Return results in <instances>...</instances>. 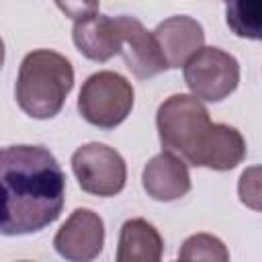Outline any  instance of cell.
Instances as JSON below:
<instances>
[{
  "label": "cell",
  "mask_w": 262,
  "mask_h": 262,
  "mask_svg": "<svg viewBox=\"0 0 262 262\" xmlns=\"http://www.w3.org/2000/svg\"><path fill=\"white\" fill-rule=\"evenodd\" d=\"M66 199V176L41 145L0 147V233L27 235L51 225Z\"/></svg>",
  "instance_id": "1"
},
{
  "label": "cell",
  "mask_w": 262,
  "mask_h": 262,
  "mask_svg": "<svg viewBox=\"0 0 262 262\" xmlns=\"http://www.w3.org/2000/svg\"><path fill=\"white\" fill-rule=\"evenodd\" d=\"M74 86L72 63L51 49L27 53L16 78V102L33 119L55 117Z\"/></svg>",
  "instance_id": "2"
},
{
  "label": "cell",
  "mask_w": 262,
  "mask_h": 262,
  "mask_svg": "<svg viewBox=\"0 0 262 262\" xmlns=\"http://www.w3.org/2000/svg\"><path fill=\"white\" fill-rule=\"evenodd\" d=\"M158 133L166 151L184 164L205 166L209 145L215 135L207 108L196 96L172 94L158 108Z\"/></svg>",
  "instance_id": "3"
},
{
  "label": "cell",
  "mask_w": 262,
  "mask_h": 262,
  "mask_svg": "<svg viewBox=\"0 0 262 262\" xmlns=\"http://www.w3.org/2000/svg\"><path fill=\"white\" fill-rule=\"evenodd\" d=\"M133 108V86L117 72L92 74L78 96L80 115L100 127L113 129L121 125Z\"/></svg>",
  "instance_id": "4"
},
{
  "label": "cell",
  "mask_w": 262,
  "mask_h": 262,
  "mask_svg": "<svg viewBox=\"0 0 262 262\" xmlns=\"http://www.w3.org/2000/svg\"><path fill=\"white\" fill-rule=\"evenodd\" d=\"M184 82L196 98L219 102L237 88V59L219 47H201L184 61Z\"/></svg>",
  "instance_id": "5"
},
{
  "label": "cell",
  "mask_w": 262,
  "mask_h": 262,
  "mask_svg": "<svg viewBox=\"0 0 262 262\" xmlns=\"http://www.w3.org/2000/svg\"><path fill=\"white\" fill-rule=\"evenodd\" d=\"M72 170L84 192L96 196H115L127 180L125 160L104 143H88L74 151Z\"/></svg>",
  "instance_id": "6"
},
{
  "label": "cell",
  "mask_w": 262,
  "mask_h": 262,
  "mask_svg": "<svg viewBox=\"0 0 262 262\" xmlns=\"http://www.w3.org/2000/svg\"><path fill=\"white\" fill-rule=\"evenodd\" d=\"M104 244V223L90 209H76L53 237L59 256L72 262L96 258Z\"/></svg>",
  "instance_id": "7"
},
{
  "label": "cell",
  "mask_w": 262,
  "mask_h": 262,
  "mask_svg": "<svg viewBox=\"0 0 262 262\" xmlns=\"http://www.w3.org/2000/svg\"><path fill=\"white\" fill-rule=\"evenodd\" d=\"M115 18L121 37L119 53L123 55L125 66L131 70L133 76L145 80L168 70L154 33L145 31V27L133 16H115Z\"/></svg>",
  "instance_id": "8"
},
{
  "label": "cell",
  "mask_w": 262,
  "mask_h": 262,
  "mask_svg": "<svg viewBox=\"0 0 262 262\" xmlns=\"http://www.w3.org/2000/svg\"><path fill=\"white\" fill-rule=\"evenodd\" d=\"M160 51L168 68H180L184 61L203 47L205 33L201 23L190 16H170L160 23L154 31Z\"/></svg>",
  "instance_id": "9"
},
{
  "label": "cell",
  "mask_w": 262,
  "mask_h": 262,
  "mask_svg": "<svg viewBox=\"0 0 262 262\" xmlns=\"http://www.w3.org/2000/svg\"><path fill=\"white\" fill-rule=\"evenodd\" d=\"M143 188L156 201H176L190 190V174L186 164L170 151L154 156L143 168Z\"/></svg>",
  "instance_id": "10"
},
{
  "label": "cell",
  "mask_w": 262,
  "mask_h": 262,
  "mask_svg": "<svg viewBox=\"0 0 262 262\" xmlns=\"http://www.w3.org/2000/svg\"><path fill=\"white\" fill-rule=\"evenodd\" d=\"M74 43L82 55L92 61H106L121 49L117 18L104 14H90L74 25Z\"/></svg>",
  "instance_id": "11"
},
{
  "label": "cell",
  "mask_w": 262,
  "mask_h": 262,
  "mask_svg": "<svg viewBox=\"0 0 262 262\" xmlns=\"http://www.w3.org/2000/svg\"><path fill=\"white\" fill-rule=\"evenodd\" d=\"M164 242L158 229L145 219H129L121 227L117 262H158Z\"/></svg>",
  "instance_id": "12"
},
{
  "label": "cell",
  "mask_w": 262,
  "mask_h": 262,
  "mask_svg": "<svg viewBox=\"0 0 262 262\" xmlns=\"http://www.w3.org/2000/svg\"><path fill=\"white\" fill-rule=\"evenodd\" d=\"M262 0H225L227 27L244 39H260Z\"/></svg>",
  "instance_id": "13"
},
{
  "label": "cell",
  "mask_w": 262,
  "mask_h": 262,
  "mask_svg": "<svg viewBox=\"0 0 262 262\" xmlns=\"http://www.w3.org/2000/svg\"><path fill=\"white\" fill-rule=\"evenodd\" d=\"M180 260H213V262H225L229 260V252L223 246V242L209 233H194L188 239H184L180 252Z\"/></svg>",
  "instance_id": "14"
},
{
  "label": "cell",
  "mask_w": 262,
  "mask_h": 262,
  "mask_svg": "<svg viewBox=\"0 0 262 262\" xmlns=\"http://www.w3.org/2000/svg\"><path fill=\"white\" fill-rule=\"evenodd\" d=\"M239 199L242 203L250 205L252 209H258L260 201V180H258V168H250L248 172L242 174L239 180Z\"/></svg>",
  "instance_id": "15"
},
{
  "label": "cell",
  "mask_w": 262,
  "mask_h": 262,
  "mask_svg": "<svg viewBox=\"0 0 262 262\" xmlns=\"http://www.w3.org/2000/svg\"><path fill=\"white\" fill-rule=\"evenodd\" d=\"M55 4L74 20H82L98 12V0H55Z\"/></svg>",
  "instance_id": "16"
},
{
  "label": "cell",
  "mask_w": 262,
  "mask_h": 262,
  "mask_svg": "<svg viewBox=\"0 0 262 262\" xmlns=\"http://www.w3.org/2000/svg\"><path fill=\"white\" fill-rule=\"evenodd\" d=\"M2 63H4V43L0 39V68H2Z\"/></svg>",
  "instance_id": "17"
}]
</instances>
